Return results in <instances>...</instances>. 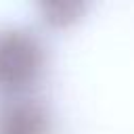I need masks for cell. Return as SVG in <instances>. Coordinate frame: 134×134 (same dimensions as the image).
<instances>
[{
    "instance_id": "obj_1",
    "label": "cell",
    "mask_w": 134,
    "mask_h": 134,
    "mask_svg": "<svg viewBox=\"0 0 134 134\" xmlns=\"http://www.w3.org/2000/svg\"><path fill=\"white\" fill-rule=\"evenodd\" d=\"M44 69L40 40L23 27L0 29V88L19 92L31 86Z\"/></svg>"
},
{
    "instance_id": "obj_2",
    "label": "cell",
    "mask_w": 134,
    "mask_h": 134,
    "mask_svg": "<svg viewBox=\"0 0 134 134\" xmlns=\"http://www.w3.org/2000/svg\"><path fill=\"white\" fill-rule=\"evenodd\" d=\"M0 134H50V115L38 100H15L0 111Z\"/></svg>"
},
{
    "instance_id": "obj_3",
    "label": "cell",
    "mask_w": 134,
    "mask_h": 134,
    "mask_svg": "<svg viewBox=\"0 0 134 134\" xmlns=\"http://www.w3.org/2000/svg\"><path fill=\"white\" fill-rule=\"evenodd\" d=\"M88 10L86 2H77V0H59V2H42L40 4V15L42 21L48 27H69L75 21H80L84 17V13Z\"/></svg>"
}]
</instances>
